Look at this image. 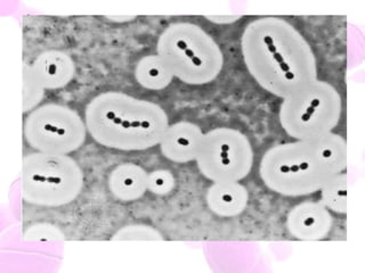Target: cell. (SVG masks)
<instances>
[{
    "mask_svg": "<svg viewBox=\"0 0 365 273\" xmlns=\"http://www.w3.org/2000/svg\"><path fill=\"white\" fill-rule=\"evenodd\" d=\"M91 138L114 151H142L159 145L169 119L161 106L119 91H106L86 106Z\"/></svg>",
    "mask_w": 365,
    "mask_h": 273,
    "instance_id": "3957f363",
    "label": "cell"
},
{
    "mask_svg": "<svg viewBox=\"0 0 365 273\" xmlns=\"http://www.w3.org/2000/svg\"><path fill=\"white\" fill-rule=\"evenodd\" d=\"M114 242H135V240H163V236L158 229L148 225H129L121 228L112 237Z\"/></svg>",
    "mask_w": 365,
    "mask_h": 273,
    "instance_id": "2e32d148",
    "label": "cell"
},
{
    "mask_svg": "<svg viewBox=\"0 0 365 273\" xmlns=\"http://www.w3.org/2000/svg\"><path fill=\"white\" fill-rule=\"evenodd\" d=\"M321 200L330 212L336 214L347 213L348 176L345 172L336 174L325 182L319 189Z\"/></svg>",
    "mask_w": 365,
    "mask_h": 273,
    "instance_id": "9a60e30c",
    "label": "cell"
},
{
    "mask_svg": "<svg viewBox=\"0 0 365 273\" xmlns=\"http://www.w3.org/2000/svg\"><path fill=\"white\" fill-rule=\"evenodd\" d=\"M76 64L61 50L43 51L23 74V111H34L47 90L62 89L71 82Z\"/></svg>",
    "mask_w": 365,
    "mask_h": 273,
    "instance_id": "9c48e42d",
    "label": "cell"
},
{
    "mask_svg": "<svg viewBox=\"0 0 365 273\" xmlns=\"http://www.w3.org/2000/svg\"><path fill=\"white\" fill-rule=\"evenodd\" d=\"M243 62L252 79L284 100L317 80V60L302 32L277 16L259 17L241 36Z\"/></svg>",
    "mask_w": 365,
    "mask_h": 273,
    "instance_id": "6da1fadb",
    "label": "cell"
},
{
    "mask_svg": "<svg viewBox=\"0 0 365 273\" xmlns=\"http://www.w3.org/2000/svg\"><path fill=\"white\" fill-rule=\"evenodd\" d=\"M205 203L215 215L232 219L248 206L249 191L240 182H212L205 193Z\"/></svg>",
    "mask_w": 365,
    "mask_h": 273,
    "instance_id": "7c38bea8",
    "label": "cell"
},
{
    "mask_svg": "<svg viewBox=\"0 0 365 273\" xmlns=\"http://www.w3.org/2000/svg\"><path fill=\"white\" fill-rule=\"evenodd\" d=\"M341 114L339 91L317 79L285 97L279 106V121L292 139H313L332 134L339 124Z\"/></svg>",
    "mask_w": 365,
    "mask_h": 273,
    "instance_id": "8992f818",
    "label": "cell"
},
{
    "mask_svg": "<svg viewBox=\"0 0 365 273\" xmlns=\"http://www.w3.org/2000/svg\"><path fill=\"white\" fill-rule=\"evenodd\" d=\"M203 134L199 125L187 121L169 124L160 140V151L165 159L176 164L195 162Z\"/></svg>",
    "mask_w": 365,
    "mask_h": 273,
    "instance_id": "8fae6325",
    "label": "cell"
},
{
    "mask_svg": "<svg viewBox=\"0 0 365 273\" xmlns=\"http://www.w3.org/2000/svg\"><path fill=\"white\" fill-rule=\"evenodd\" d=\"M285 227L292 238L317 242L329 236L334 227V218L322 203L306 200L289 210Z\"/></svg>",
    "mask_w": 365,
    "mask_h": 273,
    "instance_id": "30bf717a",
    "label": "cell"
},
{
    "mask_svg": "<svg viewBox=\"0 0 365 273\" xmlns=\"http://www.w3.org/2000/svg\"><path fill=\"white\" fill-rule=\"evenodd\" d=\"M176 188V178L171 171L158 168L148 174V191L155 196H168Z\"/></svg>",
    "mask_w": 365,
    "mask_h": 273,
    "instance_id": "e0dca14e",
    "label": "cell"
},
{
    "mask_svg": "<svg viewBox=\"0 0 365 273\" xmlns=\"http://www.w3.org/2000/svg\"><path fill=\"white\" fill-rule=\"evenodd\" d=\"M200 173L211 182H240L250 173L254 149L237 129L216 128L203 134L197 159Z\"/></svg>",
    "mask_w": 365,
    "mask_h": 273,
    "instance_id": "ba28073f",
    "label": "cell"
},
{
    "mask_svg": "<svg viewBox=\"0 0 365 273\" xmlns=\"http://www.w3.org/2000/svg\"><path fill=\"white\" fill-rule=\"evenodd\" d=\"M24 239L28 242L36 240H63L64 235L60 228L51 223H37L26 229Z\"/></svg>",
    "mask_w": 365,
    "mask_h": 273,
    "instance_id": "ac0fdd59",
    "label": "cell"
},
{
    "mask_svg": "<svg viewBox=\"0 0 365 273\" xmlns=\"http://www.w3.org/2000/svg\"><path fill=\"white\" fill-rule=\"evenodd\" d=\"M347 141L338 134L273 146L260 159L262 183L274 193L302 197L319 191L325 182L345 172Z\"/></svg>",
    "mask_w": 365,
    "mask_h": 273,
    "instance_id": "7a4b0ae2",
    "label": "cell"
},
{
    "mask_svg": "<svg viewBox=\"0 0 365 273\" xmlns=\"http://www.w3.org/2000/svg\"><path fill=\"white\" fill-rule=\"evenodd\" d=\"M157 55L174 79L185 85L214 82L224 66V55L218 43L194 23L169 24L158 39Z\"/></svg>",
    "mask_w": 365,
    "mask_h": 273,
    "instance_id": "277c9868",
    "label": "cell"
},
{
    "mask_svg": "<svg viewBox=\"0 0 365 273\" xmlns=\"http://www.w3.org/2000/svg\"><path fill=\"white\" fill-rule=\"evenodd\" d=\"M148 174L136 163L118 164L108 174V191L119 202H136L148 191Z\"/></svg>",
    "mask_w": 365,
    "mask_h": 273,
    "instance_id": "4fadbf2b",
    "label": "cell"
},
{
    "mask_svg": "<svg viewBox=\"0 0 365 273\" xmlns=\"http://www.w3.org/2000/svg\"><path fill=\"white\" fill-rule=\"evenodd\" d=\"M85 119L68 106L48 102L34 108L24 119L23 134L32 149L53 155H68L85 144Z\"/></svg>",
    "mask_w": 365,
    "mask_h": 273,
    "instance_id": "52a82bcc",
    "label": "cell"
},
{
    "mask_svg": "<svg viewBox=\"0 0 365 273\" xmlns=\"http://www.w3.org/2000/svg\"><path fill=\"white\" fill-rule=\"evenodd\" d=\"M135 80L137 83L151 91L165 90L174 80L159 55H148L136 63L134 70Z\"/></svg>",
    "mask_w": 365,
    "mask_h": 273,
    "instance_id": "5bb4252c",
    "label": "cell"
},
{
    "mask_svg": "<svg viewBox=\"0 0 365 273\" xmlns=\"http://www.w3.org/2000/svg\"><path fill=\"white\" fill-rule=\"evenodd\" d=\"M22 198L40 208L71 204L83 191L85 176L68 155L29 154L22 162Z\"/></svg>",
    "mask_w": 365,
    "mask_h": 273,
    "instance_id": "5b68a950",
    "label": "cell"
}]
</instances>
